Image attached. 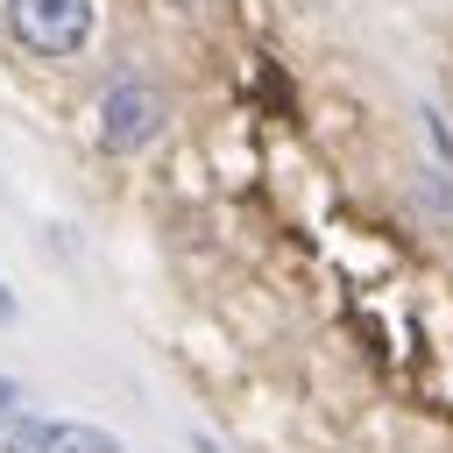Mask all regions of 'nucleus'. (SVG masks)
I'll use <instances>...</instances> for the list:
<instances>
[{"mask_svg":"<svg viewBox=\"0 0 453 453\" xmlns=\"http://www.w3.org/2000/svg\"><path fill=\"white\" fill-rule=\"evenodd\" d=\"M163 120H170V99H163V85L142 78V71H120V78L99 92V149H106V156L149 149V142L163 134Z\"/></svg>","mask_w":453,"mask_h":453,"instance_id":"f257e3e1","label":"nucleus"},{"mask_svg":"<svg viewBox=\"0 0 453 453\" xmlns=\"http://www.w3.org/2000/svg\"><path fill=\"white\" fill-rule=\"evenodd\" d=\"M92 21H99V0H7V28L28 57H78L92 42Z\"/></svg>","mask_w":453,"mask_h":453,"instance_id":"f03ea898","label":"nucleus"},{"mask_svg":"<svg viewBox=\"0 0 453 453\" xmlns=\"http://www.w3.org/2000/svg\"><path fill=\"white\" fill-rule=\"evenodd\" d=\"M0 446H7V453H120L113 432L78 425V418H14V425L0 432Z\"/></svg>","mask_w":453,"mask_h":453,"instance_id":"7ed1b4c3","label":"nucleus"},{"mask_svg":"<svg viewBox=\"0 0 453 453\" xmlns=\"http://www.w3.org/2000/svg\"><path fill=\"white\" fill-rule=\"evenodd\" d=\"M0 411H14V418H21V382H14V375H0Z\"/></svg>","mask_w":453,"mask_h":453,"instance_id":"20e7f679","label":"nucleus"},{"mask_svg":"<svg viewBox=\"0 0 453 453\" xmlns=\"http://www.w3.org/2000/svg\"><path fill=\"white\" fill-rule=\"evenodd\" d=\"M14 311H21V304H14V297H7V283H0V326H14Z\"/></svg>","mask_w":453,"mask_h":453,"instance_id":"39448f33","label":"nucleus"}]
</instances>
